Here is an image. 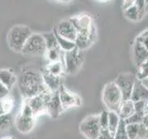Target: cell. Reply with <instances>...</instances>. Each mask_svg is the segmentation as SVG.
<instances>
[{"label": "cell", "mask_w": 148, "mask_h": 139, "mask_svg": "<svg viewBox=\"0 0 148 139\" xmlns=\"http://www.w3.org/2000/svg\"><path fill=\"white\" fill-rule=\"evenodd\" d=\"M18 85L21 95L29 99L43 93L50 92L45 85L42 74L34 70H25L18 78ZM52 93V92H51Z\"/></svg>", "instance_id": "6da1fadb"}, {"label": "cell", "mask_w": 148, "mask_h": 139, "mask_svg": "<svg viewBox=\"0 0 148 139\" xmlns=\"http://www.w3.org/2000/svg\"><path fill=\"white\" fill-rule=\"evenodd\" d=\"M32 34L31 29L26 25H16L9 30L8 34V45L15 52H21L27 40Z\"/></svg>", "instance_id": "7a4b0ae2"}, {"label": "cell", "mask_w": 148, "mask_h": 139, "mask_svg": "<svg viewBox=\"0 0 148 139\" xmlns=\"http://www.w3.org/2000/svg\"><path fill=\"white\" fill-rule=\"evenodd\" d=\"M103 102L108 111L118 112L119 107L123 101L122 95L115 82H108L103 89Z\"/></svg>", "instance_id": "3957f363"}, {"label": "cell", "mask_w": 148, "mask_h": 139, "mask_svg": "<svg viewBox=\"0 0 148 139\" xmlns=\"http://www.w3.org/2000/svg\"><path fill=\"white\" fill-rule=\"evenodd\" d=\"M23 55L42 56L46 53V45L43 34H32L27 40L25 45L21 50Z\"/></svg>", "instance_id": "277c9868"}, {"label": "cell", "mask_w": 148, "mask_h": 139, "mask_svg": "<svg viewBox=\"0 0 148 139\" xmlns=\"http://www.w3.org/2000/svg\"><path fill=\"white\" fill-rule=\"evenodd\" d=\"M80 132L87 139H97L101 132L99 116L91 114L85 117L80 124Z\"/></svg>", "instance_id": "5b68a950"}, {"label": "cell", "mask_w": 148, "mask_h": 139, "mask_svg": "<svg viewBox=\"0 0 148 139\" xmlns=\"http://www.w3.org/2000/svg\"><path fill=\"white\" fill-rule=\"evenodd\" d=\"M83 63V53L79 48L64 52V68L69 74L76 73Z\"/></svg>", "instance_id": "8992f818"}, {"label": "cell", "mask_w": 148, "mask_h": 139, "mask_svg": "<svg viewBox=\"0 0 148 139\" xmlns=\"http://www.w3.org/2000/svg\"><path fill=\"white\" fill-rule=\"evenodd\" d=\"M136 81V75L132 73H120L116 79V85H118L122 95L123 100H130L133 90L134 83Z\"/></svg>", "instance_id": "52a82bcc"}, {"label": "cell", "mask_w": 148, "mask_h": 139, "mask_svg": "<svg viewBox=\"0 0 148 139\" xmlns=\"http://www.w3.org/2000/svg\"><path fill=\"white\" fill-rule=\"evenodd\" d=\"M53 93L51 92H46L40 94L38 96H35L34 97L29 99H25L29 106L32 108V111H34V117L37 115H41L43 113H47V105L48 102L51 98Z\"/></svg>", "instance_id": "ba28073f"}, {"label": "cell", "mask_w": 148, "mask_h": 139, "mask_svg": "<svg viewBox=\"0 0 148 139\" xmlns=\"http://www.w3.org/2000/svg\"><path fill=\"white\" fill-rule=\"evenodd\" d=\"M69 21H71L72 25L75 28L77 34H87L96 29L91 17L86 14L72 17Z\"/></svg>", "instance_id": "9c48e42d"}, {"label": "cell", "mask_w": 148, "mask_h": 139, "mask_svg": "<svg viewBox=\"0 0 148 139\" xmlns=\"http://www.w3.org/2000/svg\"><path fill=\"white\" fill-rule=\"evenodd\" d=\"M58 92L59 99L61 101V104L64 110L68 109H71L74 107H79L82 104V100L80 96L68 90L63 85L60 86Z\"/></svg>", "instance_id": "30bf717a"}, {"label": "cell", "mask_w": 148, "mask_h": 139, "mask_svg": "<svg viewBox=\"0 0 148 139\" xmlns=\"http://www.w3.org/2000/svg\"><path fill=\"white\" fill-rule=\"evenodd\" d=\"M54 31L57 32L58 35L63 37V38L75 43V40L77 37V32L69 20L61 21L57 25V27H56V29Z\"/></svg>", "instance_id": "8fae6325"}, {"label": "cell", "mask_w": 148, "mask_h": 139, "mask_svg": "<svg viewBox=\"0 0 148 139\" xmlns=\"http://www.w3.org/2000/svg\"><path fill=\"white\" fill-rule=\"evenodd\" d=\"M148 58V50L137 39L134 40L132 45V60L134 66L139 68Z\"/></svg>", "instance_id": "7c38bea8"}, {"label": "cell", "mask_w": 148, "mask_h": 139, "mask_svg": "<svg viewBox=\"0 0 148 139\" xmlns=\"http://www.w3.org/2000/svg\"><path fill=\"white\" fill-rule=\"evenodd\" d=\"M15 123L18 132L21 133H27L31 132L34 127V116L26 115L21 112L17 116Z\"/></svg>", "instance_id": "4fadbf2b"}, {"label": "cell", "mask_w": 148, "mask_h": 139, "mask_svg": "<svg viewBox=\"0 0 148 139\" xmlns=\"http://www.w3.org/2000/svg\"><path fill=\"white\" fill-rule=\"evenodd\" d=\"M41 74L45 85L50 92L55 93L59 90L60 86L62 85V77L55 76L53 74L49 73L45 69L42 72Z\"/></svg>", "instance_id": "5bb4252c"}, {"label": "cell", "mask_w": 148, "mask_h": 139, "mask_svg": "<svg viewBox=\"0 0 148 139\" xmlns=\"http://www.w3.org/2000/svg\"><path fill=\"white\" fill-rule=\"evenodd\" d=\"M63 107L61 104V101L59 99L58 92H55L51 96V98L48 102L47 105V113L52 118L56 119L59 117L61 113L63 112Z\"/></svg>", "instance_id": "9a60e30c"}, {"label": "cell", "mask_w": 148, "mask_h": 139, "mask_svg": "<svg viewBox=\"0 0 148 139\" xmlns=\"http://www.w3.org/2000/svg\"><path fill=\"white\" fill-rule=\"evenodd\" d=\"M131 100L132 102L148 100V89L143 85L142 81L138 80L137 78L133 85V90L132 93Z\"/></svg>", "instance_id": "2e32d148"}, {"label": "cell", "mask_w": 148, "mask_h": 139, "mask_svg": "<svg viewBox=\"0 0 148 139\" xmlns=\"http://www.w3.org/2000/svg\"><path fill=\"white\" fill-rule=\"evenodd\" d=\"M95 38H96V29H95L90 34H77L75 40V45L77 48L83 51L92 45Z\"/></svg>", "instance_id": "e0dca14e"}, {"label": "cell", "mask_w": 148, "mask_h": 139, "mask_svg": "<svg viewBox=\"0 0 148 139\" xmlns=\"http://www.w3.org/2000/svg\"><path fill=\"white\" fill-rule=\"evenodd\" d=\"M17 82L18 78L11 71L6 69L0 70V83H2L9 90H11V88L15 85Z\"/></svg>", "instance_id": "ac0fdd59"}, {"label": "cell", "mask_w": 148, "mask_h": 139, "mask_svg": "<svg viewBox=\"0 0 148 139\" xmlns=\"http://www.w3.org/2000/svg\"><path fill=\"white\" fill-rule=\"evenodd\" d=\"M134 113V106L133 102L130 100H123L121 102V104L119 105V109H118V114L119 116L120 120H125L128 119L129 117Z\"/></svg>", "instance_id": "d6986e66"}, {"label": "cell", "mask_w": 148, "mask_h": 139, "mask_svg": "<svg viewBox=\"0 0 148 139\" xmlns=\"http://www.w3.org/2000/svg\"><path fill=\"white\" fill-rule=\"evenodd\" d=\"M120 118L116 111H108V130L110 132V133L114 136L117 129L119 128V125L120 123Z\"/></svg>", "instance_id": "ffe728a7"}, {"label": "cell", "mask_w": 148, "mask_h": 139, "mask_svg": "<svg viewBox=\"0 0 148 139\" xmlns=\"http://www.w3.org/2000/svg\"><path fill=\"white\" fill-rule=\"evenodd\" d=\"M45 70L49 73L53 74L55 76H59L62 77L63 73L65 72V68L63 66V64L61 61H57V62H49L46 65Z\"/></svg>", "instance_id": "44dd1931"}, {"label": "cell", "mask_w": 148, "mask_h": 139, "mask_svg": "<svg viewBox=\"0 0 148 139\" xmlns=\"http://www.w3.org/2000/svg\"><path fill=\"white\" fill-rule=\"evenodd\" d=\"M43 36H44V39H45V42L46 50H50V49H60L59 45L58 44L57 37H56L54 32H46V34H43Z\"/></svg>", "instance_id": "7402d4cb"}, {"label": "cell", "mask_w": 148, "mask_h": 139, "mask_svg": "<svg viewBox=\"0 0 148 139\" xmlns=\"http://www.w3.org/2000/svg\"><path fill=\"white\" fill-rule=\"evenodd\" d=\"M14 107V100L11 96H8L5 99L0 100V116L11 113Z\"/></svg>", "instance_id": "603a6c76"}, {"label": "cell", "mask_w": 148, "mask_h": 139, "mask_svg": "<svg viewBox=\"0 0 148 139\" xmlns=\"http://www.w3.org/2000/svg\"><path fill=\"white\" fill-rule=\"evenodd\" d=\"M53 32H55L56 37H57L58 44L59 45L60 49L63 50L64 52H68V51H71V50H72V49H74V48L76 47L75 43H74V42H71V41H69V40L65 39V38H63V37H61L60 35H58L55 31H53Z\"/></svg>", "instance_id": "cb8c5ba5"}, {"label": "cell", "mask_w": 148, "mask_h": 139, "mask_svg": "<svg viewBox=\"0 0 148 139\" xmlns=\"http://www.w3.org/2000/svg\"><path fill=\"white\" fill-rule=\"evenodd\" d=\"M12 115L11 113L4 114L0 116V132L6 131L11 126L12 123Z\"/></svg>", "instance_id": "d4e9b609"}, {"label": "cell", "mask_w": 148, "mask_h": 139, "mask_svg": "<svg viewBox=\"0 0 148 139\" xmlns=\"http://www.w3.org/2000/svg\"><path fill=\"white\" fill-rule=\"evenodd\" d=\"M138 80L143 81V79L148 77V58L140 67L137 68V73L135 74Z\"/></svg>", "instance_id": "484cf974"}, {"label": "cell", "mask_w": 148, "mask_h": 139, "mask_svg": "<svg viewBox=\"0 0 148 139\" xmlns=\"http://www.w3.org/2000/svg\"><path fill=\"white\" fill-rule=\"evenodd\" d=\"M124 16L127 19H129L130 21H140V19H139V12H138V9L135 6V4H134L132 7L128 8L127 10L124 11Z\"/></svg>", "instance_id": "4316f807"}, {"label": "cell", "mask_w": 148, "mask_h": 139, "mask_svg": "<svg viewBox=\"0 0 148 139\" xmlns=\"http://www.w3.org/2000/svg\"><path fill=\"white\" fill-rule=\"evenodd\" d=\"M125 128H126V133L129 139H137L139 124H134V123L125 124Z\"/></svg>", "instance_id": "83f0119b"}, {"label": "cell", "mask_w": 148, "mask_h": 139, "mask_svg": "<svg viewBox=\"0 0 148 139\" xmlns=\"http://www.w3.org/2000/svg\"><path fill=\"white\" fill-rule=\"evenodd\" d=\"M135 6L138 9L139 12V19L142 20L143 17L145 15L146 12L148 11V1L145 0H137L135 1Z\"/></svg>", "instance_id": "f1b7e54d"}, {"label": "cell", "mask_w": 148, "mask_h": 139, "mask_svg": "<svg viewBox=\"0 0 148 139\" xmlns=\"http://www.w3.org/2000/svg\"><path fill=\"white\" fill-rule=\"evenodd\" d=\"M60 53H61V49H50L46 50L45 56L49 62H57L60 61Z\"/></svg>", "instance_id": "f546056e"}, {"label": "cell", "mask_w": 148, "mask_h": 139, "mask_svg": "<svg viewBox=\"0 0 148 139\" xmlns=\"http://www.w3.org/2000/svg\"><path fill=\"white\" fill-rule=\"evenodd\" d=\"M114 139H129L126 133V128H125V122L122 120H120L119 128L114 134Z\"/></svg>", "instance_id": "4dcf8cb0"}, {"label": "cell", "mask_w": 148, "mask_h": 139, "mask_svg": "<svg viewBox=\"0 0 148 139\" xmlns=\"http://www.w3.org/2000/svg\"><path fill=\"white\" fill-rule=\"evenodd\" d=\"M145 114L143 113H137L134 112L131 117H129L124 120L125 124H129V123H134V124H140L143 122V119Z\"/></svg>", "instance_id": "1f68e13d"}, {"label": "cell", "mask_w": 148, "mask_h": 139, "mask_svg": "<svg viewBox=\"0 0 148 139\" xmlns=\"http://www.w3.org/2000/svg\"><path fill=\"white\" fill-rule=\"evenodd\" d=\"M99 116V124L101 130H106L108 129V110H103L101 111V113L98 115Z\"/></svg>", "instance_id": "d6a6232c"}, {"label": "cell", "mask_w": 148, "mask_h": 139, "mask_svg": "<svg viewBox=\"0 0 148 139\" xmlns=\"http://www.w3.org/2000/svg\"><path fill=\"white\" fill-rule=\"evenodd\" d=\"M135 39H137L148 50V29H146L145 31L141 32V34H139Z\"/></svg>", "instance_id": "836d02e7"}, {"label": "cell", "mask_w": 148, "mask_h": 139, "mask_svg": "<svg viewBox=\"0 0 148 139\" xmlns=\"http://www.w3.org/2000/svg\"><path fill=\"white\" fill-rule=\"evenodd\" d=\"M133 106H134V112L143 113V114H145V101H136V102H133Z\"/></svg>", "instance_id": "e575fe53"}, {"label": "cell", "mask_w": 148, "mask_h": 139, "mask_svg": "<svg viewBox=\"0 0 148 139\" xmlns=\"http://www.w3.org/2000/svg\"><path fill=\"white\" fill-rule=\"evenodd\" d=\"M146 133H147V127L143 123L139 124L137 139H146Z\"/></svg>", "instance_id": "d590c367"}, {"label": "cell", "mask_w": 148, "mask_h": 139, "mask_svg": "<svg viewBox=\"0 0 148 139\" xmlns=\"http://www.w3.org/2000/svg\"><path fill=\"white\" fill-rule=\"evenodd\" d=\"M9 92L10 90L8 87H6L2 83H0V100L5 99L6 97L9 96Z\"/></svg>", "instance_id": "8d00e7d4"}, {"label": "cell", "mask_w": 148, "mask_h": 139, "mask_svg": "<svg viewBox=\"0 0 148 139\" xmlns=\"http://www.w3.org/2000/svg\"><path fill=\"white\" fill-rule=\"evenodd\" d=\"M97 139H114V136L110 133V132L108 129L106 130H101V132L99 133Z\"/></svg>", "instance_id": "74e56055"}, {"label": "cell", "mask_w": 148, "mask_h": 139, "mask_svg": "<svg viewBox=\"0 0 148 139\" xmlns=\"http://www.w3.org/2000/svg\"><path fill=\"white\" fill-rule=\"evenodd\" d=\"M134 4H135V1H133V0H125V1H123V4H122V9H123V11L127 10L128 8L132 7Z\"/></svg>", "instance_id": "f35d334b"}, {"label": "cell", "mask_w": 148, "mask_h": 139, "mask_svg": "<svg viewBox=\"0 0 148 139\" xmlns=\"http://www.w3.org/2000/svg\"><path fill=\"white\" fill-rule=\"evenodd\" d=\"M143 124H145L146 127H148V114H145L143 116Z\"/></svg>", "instance_id": "ab89813d"}, {"label": "cell", "mask_w": 148, "mask_h": 139, "mask_svg": "<svg viewBox=\"0 0 148 139\" xmlns=\"http://www.w3.org/2000/svg\"><path fill=\"white\" fill-rule=\"evenodd\" d=\"M142 83H143V85L148 89V77H146L145 79H143V80L142 81Z\"/></svg>", "instance_id": "60d3db41"}, {"label": "cell", "mask_w": 148, "mask_h": 139, "mask_svg": "<svg viewBox=\"0 0 148 139\" xmlns=\"http://www.w3.org/2000/svg\"><path fill=\"white\" fill-rule=\"evenodd\" d=\"M145 114H148V100L145 101Z\"/></svg>", "instance_id": "b9f144b4"}, {"label": "cell", "mask_w": 148, "mask_h": 139, "mask_svg": "<svg viewBox=\"0 0 148 139\" xmlns=\"http://www.w3.org/2000/svg\"><path fill=\"white\" fill-rule=\"evenodd\" d=\"M146 138L148 139V127H147V133H146Z\"/></svg>", "instance_id": "7bdbcfd3"}, {"label": "cell", "mask_w": 148, "mask_h": 139, "mask_svg": "<svg viewBox=\"0 0 148 139\" xmlns=\"http://www.w3.org/2000/svg\"><path fill=\"white\" fill-rule=\"evenodd\" d=\"M3 139H11V138H8V137H6V138H3Z\"/></svg>", "instance_id": "ee69618b"}]
</instances>
